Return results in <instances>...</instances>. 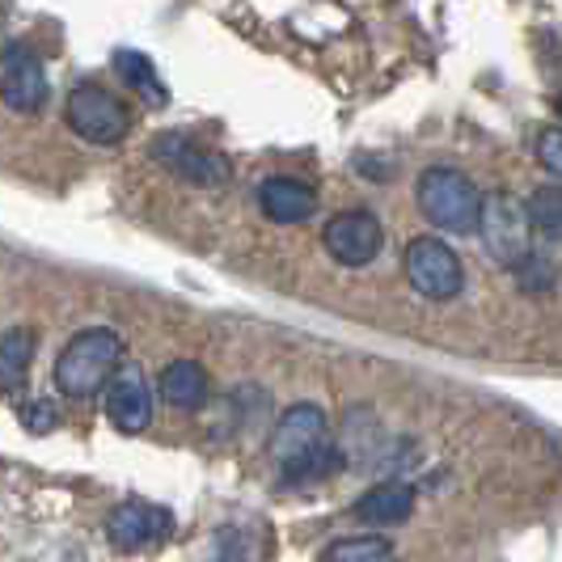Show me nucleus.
I'll list each match as a JSON object with an SVG mask.
<instances>
[{
	"label": "nucleus",
	"mask_w": 562,
	"mask_h": 562,
	"mask_svg": "<svg viewBox=\"0 0 562 562\" xmlns=\"http://www.w3.org/2000/svg\"><path fill=\"white\" fill-rule=\"evenodd\" d=\"M271 457L280 461V470L288 479H317L326 474L338 461L335 452L326 449V411L313 406V402H296L288 406L276 423V436H271Z\"/></svg>",
	"instance_id": "1"
},
{
	"label": "nucleus",
	"mask_w": 562,
	"mask_h": 562,
	"mask_svg": "<svg viewBox=\"0 0 562 562\" xmlns=\"http://www.w3.org/2000/svg\"><path fill=\"white\" fill-rule=\"evenodd\" d=\"M123 364V338L114 330H81V335L68 338V347L59 351L56 360V390L64 397H85L102 394V385L111 381V372Z\"/></svg>",
	"instance_id": "2"
},
{
	"label": "nucleus",
	"mask_w": 562,
	"mask_h": 562,
	"mask_svg": "<svg viewBox=\"0 0 562 562\" xmlns=\"http://www.w3.org/2000/svg\"><path fill=\"white\" fill-rule=\"evenodd\" d=\"M419 207L423 216L445 233H479V212H482V191L474 187L470 173L452 166H431L419 173Z\"/></svg>",
	"instance_id": "3"
},
{
	"label": "nucleus",
	"mask_w": 562,
	"mask_h": 562,
	"mask_svg": "<svg viewBox=\"0 0 562 562\" xmlns=\"http://www.w3.org/2000/svg\"><path fill=\"white\" fill-rule=\"evenodd\" d=\"M406 280L427 301H452L465 288V271H461V258L449 241L427 233V237H415L406 246Z\"/></svg>",
	"instance_id": "4"
},
{
	"label": "nucleus",
	"mask_w": 562,
	"mask_h": 562,
	"mask_svg": "<svg viewBox=\"0 0 562 562\" xmlns=\"http://www.w3.org/2000/svg\"><path fill=\"white\" fill-rule=\"evenodd\" d=\"M64 119H68V127L89 144H119L127 136V106L114 98L111 89H102V85H77L72 93H68V102H64Z\"/></svg>",
	"instance_id": "5"
},
{
	"label": "nucleus",
	"mask_w": 562,
	"mask_h": 562,
	"mask_svg": "<svg viewBox=\"0 0 562 562\" xmlns=\"http://www.w3.org/2000/svg\"><path fill=\"white\" fill-rule=\"evenodd\" d=\"M479 237L486 241V250L495 254L499 262H520L529 254L533 241V225H529V212L520 207V199L512 195H491L482 199L479 212Z\"/></svg>",
	"instance_id": "6"
},
{
	"label": "nucleus",
	"mask_w": 562,
	"mask_h": 562,
	"mask_svg": "<svg viewBox=\"0 0 562 562\" xmlns=\"http://www.w3.org/2000/svg\"><path fill=\"white\" fill-rule=\"evenodd\" d=\"M0 102L18 114H34L47 102V72L43 59L22 43H9L0 52Z\"/></svg>",
	"instance_id": "7"
},
{
	"label": "nucleus",
	"mask_w": 562,
	"mask_h": 562,
	"mask_svg": "<svg viewBox=\"0 0 562 562\" xmlns=\"http://www.w3.org/2000/svg\"><path fill=\"white\" fill-rule=\"evenodd\" d=\"M173 529V516L166 507L144 504V499H127L111 512L106 520V537L119 554H136V550H148V546H161Z\"/></svg>",
	"instance_id": "8"
},
{
	"label": "nucleus",
	"mask_w": 562,
	"mask_h": 562,
	"mask_svg": "<svg viewBox=\"0 0 562 562\" xmlns=\"http://www.w3.org/2000/svg\"><path fill=\"white\" fill-rule=\"evenodd\" d=\"M322 241L338 267H368L385 246V233L372 212H338L322 233Z\"/></svg>",
	"instance_id": "9"
},
{
	"label": "nucleus",
	"mask_w": 562,
	"mask_h": 562,
	"mask_svg": "<svg viewBox=\"0 0 562 562\" xmlns=\"http://www.w3.org/2000/svg\"><path fill=\"white\" fill-rule=\"evenodd\" d=\"M102 394H106V419H111L119 431L136 436V431H144V427L153 423V397H148L140 364H127V360H123V364L111 372V381L102 385Z\"/></svg>",
	"instance_id": "10"
},
{
	"label": "nucleus",
	"mask_w": 562,
	"mask_h": 562,
	"mask_svg": "<svg viewBox=\"0 0 562 562\" xmlns=\"http://www.w3.org/2000/svg\"><path fill=\"white\" fill-rule=\"evenodd\" d=\"M153 157L157 161H166L178 178H187V182H199V187H212V182H221L228 178V166L216 157V153H207V148H199L195 140H187V136H161V140L153 144Z\"/></svg>",
	"instance_id": "11"
},
{
	"label": "nucleus",
	"mask_w": 562,
	"mask_h": 562,
	"mask_svg": "<svg viewBox=\"0 0 562 562\" xmlns=\"http://www.w3.org/2000/svg\"><path fill=\"white\" fill-rule=\"evenodd\" d=\"M258 203H262V212L276 221V225H305L313 212H317V195H313V187L305 182H296V178H267L262 187H258Z\"/></svg>",
	"instance_id": "12"
},
{
	"label": "nucleus",
	"mask_w": 562,
	"mask_h": 562,
	"mask_svg": "<svg viewBox=\"0 0 562 562\" xmlns=\"http://www.w3.org/2000/svg\"><path fill=\"white\" fill-rule=\"evenodd\" d=\"M411 512H415V491L406 482H381L356 504V516L368 520V525H397Z\"/></svg>",
	"instance_id": "13"
},
{
	"label": "nucleus",
	"mask_w": 562,
	"mask_h": 562,
	"mask_svg": "<svg viewBox=\"0 0 562 562\" xmlns=\"http://www.w3.org/2000/svg\"><path fill=\"white\" fill-rule=\"evenodd\" d=\"M161 397L178 411H195L207 397V372L195 360H169L161 372Z\"/></svg>",
	"instance_id": "14"
},
{
	"label": "nucleus",
	"mask_w": 562,
	"mask_h": 562,
	"mask_svg": "<svg viewBox=\"0 0 562 562\" xmlns=\"http://www.w3.org/2000/svg\"><path fill=\"white\" fill-rule=\"evenodd\" d=\"M30 356H34V335L26 326H13L0 335V394H13L26 385Z\"/></svg>",
	"instance_id": "15"
},
{
	"label": "nucleus",
	"mask_w": 562,
	"mask_h": 562,
	"mask_svg": "<svg viewBox=\"0 0 562 562\" xmlns=\"http://www.w3.org/2000/svg\"><path fill=\"white\" fill-rule=\"evenodd\" d=\"M114 68H119V77L132 85L148 106H166L169 102L166 85H161L157 68H153V59L144 56V52H127V47H123V52H114Z\"/></svg>",
	"instance_id": "16"
},
{
	"label": "nucleus",
	"mask_w": 562,
	"mask_h": 562,
	"mask_svg": "<svg viewBox=\"0 0 562 562\" xmlns=\"http://www.w3.org/2000/svg\"><path fill=\"white\" fill-rule=\"evenodd\" d=\"M326 562H397L394 541L376 533H360V537H338L330 546Z\"/></svg>",
	"instance_id": "17"
},
{
	"label": "nucleus",
	"mask_w": 562,
	"mask_h": 562,
	"mask_svg": "<svg viewBox=\"0 0 562 562\" xmlns=\"http://www.w3.org/2000/svg\"><path fill=\"white\" fill-rule=\"evenodd\" d=\"M529 225H533L546 241H559V233H562V195H559V187H541V191L529 199Z\"/></svg>",
	"instance_id": "18"
},
{
	"label": "nucleus",
	"mask_w": 562,
	"mask_h": 562,
	"mask_svg": "<svg viewBox=\"0 0 562 562\" xmlns=\"http://www.w3.org/2000/svg\"><path fill=\"white\" fill-rule=\"evenodd\" d=\"M537 157H541V166L559 178L562 173V132L559 127H546V132L537 136Z\"/></svg>",
	"instance_id": "19"
},
{
	"label": "nucleus",
	"mask_w": 562,
	"mask_h": 562,
	"mask_svg": "<svg viewBox=\"0 0 562 562\" xmlns=\"http://www.w3.org/2000/svg\"><path fill=\"white\" fill-rule=\"evenodd\" d=\"M22 427H30L34 436H47L56 427V406L52 402H30L26 411H22Z\"/></svg>",
	"instance_id": "20"
}]
</instances>
